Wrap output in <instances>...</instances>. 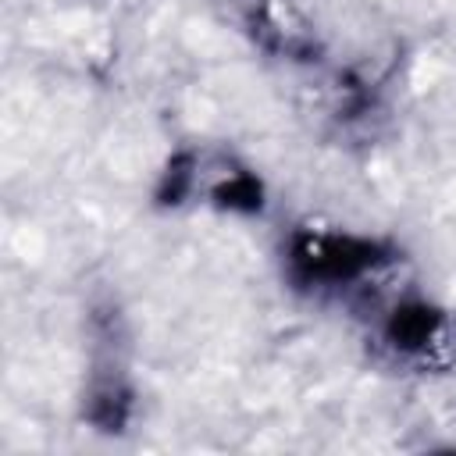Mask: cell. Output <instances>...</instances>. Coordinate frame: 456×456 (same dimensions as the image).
Segmentation results:
<instances>
[{"label":"cell","mask_w":456,"mask_h":456,"mask_svg":"<svg viewBox=\"0 0 456 456\" xmlns=\"http://www.w3.org/2000/svg\"><path fill=\"white\" fill-rule=\"evenodd\" d=\"M292 264L310 281H346L374 264V246L356 239H310L303 235L292 249Z\"/></svg>","instance_id":"cell-1"}]
</instances>
